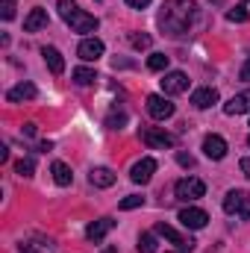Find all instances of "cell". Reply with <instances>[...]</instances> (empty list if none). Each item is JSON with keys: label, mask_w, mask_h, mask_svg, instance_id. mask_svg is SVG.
<instances>
[{"label": "cell", "mask_w": 250, "mask_h": 253, "mask_svg": "<svg viewBox=\"0 0 250 253\" xmlns=\"http://www.w3.org/2000/svg\"><path fill=\"white\" fill-rule=\"evenodd\" d=\"M239 77H242L245 83H250V56H248V62L242 65V71H239Z\"/></svg>", "instance_id": "30"}, {"label": "cell", "mask_w": 250, "mask_h": 253, "mask_svg": "<svg viewBox=\"0 0 250 253\" xmlns=\"http://www.w3.org/2000/svg\"><path fill=\"white\" fill-rule=\"evenodd\" d=\"M100 253H118V248H106V251H100Z\"/></svg>", "instance_id": "35"}, {"label": "cell", "mask_w": 250, "mask_h": 253, "mask_svg": "<svg viewBox=\"0 0 250 253\" xmlns=\"http://www.w3.org/2000/svg\"><path fill=\"white\" fill-rule=\"evenodd\" d=\"M33 171H36V162H33V159H21V162H15V174H21V177H33Z\"/></svg>", "instance_id": "24"}, {"label": "cell", "mask_w": 250, "mask_h": 253, "mask_svg": "<svg viewBox=\"0 0 250 253\" xmlns=\"http://www.w3.org/2000/svg\"><path fill=\"white\" fill-rule=\"evenodd\" d=\"M138 253H156V233H141L138 236Z\"/></svg>", "instance_id": "22"}, {"label": "cell", "mask_w": 250, "mask_h": 253, "mask_svg": "<svg viewBox=\"0 0 250 253\" xmlns=\"http://www.w3.org/2000/svg\"><path fill=\"white\" fill-rule=\"evenodd\" d=\"M188 88V77L183 71H168L165 80H162V91L165 94H183Z\"/></svg>", "instance_id": "11"}, {"label": "cell", "mask_w": 250, "mask_h": 253, "mask_svg": "<svg viewBox=\"0 0 250 253\" xmlns=\"http://www.w3.org/2000/svg\"><path fill=\"white\" fill-rule=\"evenodd\" d=\"M88 183L97 186V189H109V186H115V174H112L109 168H91Z\"/></svg>", "instance_id": "18"}, {"label": "cell", "mask_w": 250, "mask_h": 253, "mask_svg": "<svg viewBox=\"0 0 250 253\" xmlns=\"http://www.w3.org/2000/svg\"><path fill=\"white\" fill-rule=\"evenodd\" d=\"M147 68L150 71H168V56L165 53H150L147 56Z\"/></svg>", "instance_id": "23"}, {"label": "cell", "mask_w": 250, "mask_h": 253, "mask_svg": "<svg viewBox=\"0 0 250 253\" xmlns=\"http://www.w3.org/2000/svg\"><path fill=\"white\" fill-rule=\"evenodd\" d=\"M0 15H3V21H12L15 18V3L12 0H3L0 3Z\"/></svg>", "instance_id": "28"}, {"label": "cell", "mask_w": 250, "mask_h": 253, "mask_svg": "<svg viewBox=\"0 0 250 253\" xmlns=\"http://www.w3.org/2000/svg\"><path fill=\"white\" fill-rule=\"evenodd\" d=\"M39 91H36V85L33 83H18V85H12L9 91H6V100L9 103H24V100H33Z\"/></svg>", "instance_id": "13"}, {"label": "cell", "mask_w": 250, "mask_h": 253, "mask_svg": "<svg viewBox=\"0 0 250 253\" xmlns=\"http://www.w3.org/2000/svg\"><path fill=\"white\" fill-rule=\"evenodd\" d=\"M147 112H150V118L165 121V118H171L177 109H174V103H171L165 94H150V97H147Z\"/></svg>", "instance_id": "4"}, {"label": "cell", "mask_w": 250, "mask_h": 253, "mask_svg": "<svg viewBox=\"0 0 250 253\" xmlns=\"http://www.w3.org/2000/svg\"><path fill=\"white\" fill-rule=\"evenodd\" d=\"M129 42H132V47H150V36H129Z\"/></svg>", "instance_id": "29"}, {"label": "cell", "mask_w": 250, "mask_h": 253, "mask_svg": "<svg viewBox=\"0 0 250 253\" xmlns=\"http://www.w3.org/2000/svg\"><path fill=\"white\" fill-rule=\"evenodd\" d=\"M153 171H156V159L144 156V159H138V162L132 165V171H129V180H132V183H138V186H144V183H150Z\"/></svg>", "instance_id": "8"}, {"label": "cell", "mask_w": 250, "mask_h": 253, "mask_svg": "<svg viewBox=\"0 0 250 253\" xmlns=\"http://www.w3.org/2000/svg\"><path fill=\"white\" fill-rule=\"evenodd\" d=\"M197 15V6L194 0H165L162 3V12H159V27L171 36H183L191 21Z\"/></svg>", "instance_id": "1"}, {"label": "cell", "mask_w": 250, "mask_h": 253, "mask_svg": "<svg viewBox=\"0 0 250 253\" xmlns=\"http://www.w3.org/2000/svg\"><path fill=\"white\" fill-rule=\"evenodd\" d=\"M224 112L227 115H245V112H250V88L242 91V94H236V97H230V103H224Z\"/></svg>", "instance_id": "15"}, {"label": "cell", "mask_w": 250, "mask_h": 253, "mask_svg": "<svg viewBox=\"0 0 250 253\" xmlns=\"http://www.w3.org/2000/svg\"><path fill=\"white\" fill-rule=\"evenodd\" d=\"M50 174H53L56 186H71V180H74V174H71V168L65 162H53L50 165Z\"/></svg>", "instance_id": "20"}, {"label": "cell", "mask_w": 250, "mask_h": 253, "mask_svg": "<svg viewBox=\"0 0 250 253\" xmlns=\"http://www.w3.org/2000/svg\"><path fill=\"white\" fill-rule=\"evenodd\" d=\"M141 141H144L147 147H156V150L174 147V135L165 132V129H156V126H144V129H141Z\"/></svg>", "instance_id": "5"}, {"label": "cell", "mask_w": 250, "mask_h": 253, "mask_svg": "<svg viewBox=\"0 0 250 253\" xmlns=\"http://www.w3.org/2000/svg\"><path fill=\"white\" fill-rule=\"evenodd\" d=\"M94 80H97V74H94L91 68H77V71H74V83H77V85H91Z\"/></svg>", "instance_id": "21"}, {"label": "cell", "mask_w": 250, "mask_h": 253, "mask_svg": "<svg viewBox=\"0 0 250 253\" xmlns=\"http://www.w3.org/2000/svg\"><path fill=\"white\" fill-rule=\"evenodd\" d=\"M250 15H248V9L245 6H236V9H230L227 12V21H233V24H245Z\"/></svg>", "instance_id": "25"}, {"label": "cell", "mask_w": 250, "mask_h": 253, "mask_svg": "<svg viewBox=\"0 0 250 253\" xmlns=\"http://www.w3.org/2000/svg\"><path fill=\"white\" fill-rule=\"evenodd\" d=\"M150 0H126V6H132V9H144Z\"/></svg>", "instance_id": "33"}, {"label": "cell", "mask_w": 250, "mask_h": 253, "mask_svg": "<svg viewBox=\"0 0 250 253\" xmlns=\"http://www.w3.org/2000/svg\"><path fill=\"white\" fill-rule=\"evenodd\" d=\"M56 6H59V15H62V18H71V15L77 12V3H74V0H59Z\"/></svg>", "instance_id": "27"}, {"label": "cell", "mask_w": 250, "mask_h": 253, "mask_svg": "<svg viewBox=\"0 0 250 253\" xmlns=\"http://www.w3.org/2000/svg\"><path fill=\"white\" fill-rule=\"evenodd\" d=\"M42 56H44V62H47V68H50V74H62L65 71V59H62V53L56 50V47H42Z\"/></svg>", "instance_id": "19"}, {"label": "cell", "mask_w": 250, "mask_h": 253, "mask_svg": "<svg viewBox=\"0 0 250 253\" xmlns=\"http://www.w3.org/2000/svg\"><path fill=\"white\" fill-rule=\"evenodd\" d=\"M77 56H80L83 62H97V59L103 56V42H100V39H83L80 47H77Z\"/></svg>", "instance_id": "9"}, {"label": "cell", "mask_w": 250, "mask_h": 253, "mask_svg": "<svg viewBox=\"0 0 250 253\" xmlns=\"http://www.w3.org/2000/svg\"><path fill=\"white\" fill-rule=\"evenodd\" d=\"M141 203H144V197H138V194H126V197L121 200V203H118V206H121L124 212H129V209H138Z\"/></svg>", "instance_id": "26"}, {"label": "cell", "mask_w": 250, "mask_h": 253, "mask_svg": "<svg viewBox=\"0 0 250 253\" xmlns=\"http://www.w3.org/2000/svg\"><path fill=\"white\" fill-rule=\"evenodd\" d=\"M174 194H177L180 200H197V197L206 194V186H203V180H197V177H183V180H177Z\"/></svg>", "instance_id": "3"}, {"label": "cell", "mask_w": 250, "mask_h": 253, "mask_svg": "<svg viewBox=\"0 0 250 253\" xmlns=\"http://www.w3.org/2000/svg\"><path fill=\"white\" fill-rule=\"evenodd\" d=\"M24 132L27 135H36V124H24Z\"/></svg>", "instance_id": "34"}, {"label": "cell", "mask_w": 250, "mask_h": 253, "mask_svg": "<svg viewBox=\"0 0 250 253\" xmlns=\"http://www.w3.org/2000/svg\"><path fill=\"white\" fill-rule=\"evenodd\" d=\"M180 224L186 227V230H203L206 227V221H209V215L203 212V209H197V206H186V209H180Z\"/></svg>", "instance_id": "7"}, {"label": "cell", "mask_w": 250, "mask_h": 253, "mask_svg": "<svg viewBox=\"0 0 250 253\" xmlns=\"http://www.w3.org/2000/svg\"><path fill=\"white\" fill-rule=\"evenodd\" d=\"M177 162H180V165H188V168L194 165V159H191V156H186V153H177Z\"/></svg>", "instance_id": "32"}, {"label": "cell", "mask_w": 250, "mask_h": 253, "mask_svg": "<svg viewBox=\"0 0 250 253\" xmlns=\"http://www.w3.org/2000/svg\"><path fill=\"white\" fill-rule=\"evenodd\" d=\"M218 103V91L215 88H197L194 94H191V106H197V109H209V106H215Z\"/></svg>", "instance_id": "16"}, {"label": "cell", "mask_w": 250, "mask_h": 253, "mask_svg": "<svg viewBox=\"0 0 250 253\" xmlns=\"http://www.w3.org/2000/svg\"><path fill=\"white\" fill-rule=\"evenodd\" d=\"M47 27V12L44 9H33L27 18H24V33H39Z\"/></svg>", "instance_id": "17"}, {"label": "cell", "mask_w": 250, "mask_h": 253, "mask_svg": "<svg viewBox=\"0 0 250 253\" xmlns=\"http://www.w3.org/2000/svg\"><path fill=\"white\" fill-rule=\"evenodd\" d=\"M203 153L218 162V159L227 156V141H224L221 135H206V138H203Z\"/></svg>", "instance_id": "14"}, {"label": "cell", "mask_w": 250, "mask_h": 253, "mask_svg": "<svg viewBox=\"0 0 250 253\" xmlns=\"http://www.w3.org/2000/svg\"><path fill=\"white\" fill-rule=\"evenodd\" d=\"M224 212L227 215H239V218H250V194L248 191H227L224 197Z\"/></svg>", "instance_id": "2"}, {"label": "cell", "mask_w": 250, "mask_h": 253, "mask_svg": "<svg viewBox=\"0 0 250 253\" xmlns=\"http://www.w3.org/2000/svg\"><path fill=\"white\" fill-rule=\"evenodd\" d=\"M68 21V27L74 30V33H94L97 27H100V21L94 18V15H88V12H83V9H77L71 18H65Z\"/></svg>", "instance_id": "6"}, {"label": "cell", "mask_w": 250, "mask_h": 253, "mask_svg": "<svg viewBox=\"0 0 250 253\" xmlns=\"http://www.w3.org/2000/svg\"><path fill=\"white\" fill-rule=\"evenodd\" d=\"M248 147H250V138H248Z\"/></svg>", "instance_id": "36"}, {"label": "cell", "mask_w": 250, "mask_h": 253, "mask_svg": "<svg viewBox=\"0 0 250 253\" xmlns=\"http://www.w3.org/2000/svg\"><path fill=\"white\" fill-rule=\"evenodd\" d=\"M156 236H162L165 242H171V245H177L183 253H188L191 248H194V242L191 239H186V236H180L174 227H168V224H156Z\"/></svg>", "instance_id": "10"}, {"label": "cell", "mask_w": 250, "mask_h": 253, "mask_svg": "<svg viewBox=\"0 0 250 253\" xmlns=\"http://www.w3.org/2000/svg\"><path fill=\"white\" fill-rule=\"evenodd\" d=\"M112 230H115V218H97L94 224H88L85 239H88V242H103Z\"/></svg>", "instance_id": "12"}, {"label": "cell", "mask_w": 250, "mask_h": 253, "mask_svg": "<svg viewBox=\"0 0 250 253\" xmlns=\"http://www.w3.org/2000/svg\"><path fill=\"white\" fill-rule=\"evenodd\" d=\"M239 168H242V174H245V177L250 180V156H248V159H242V162H239Z\"/></svg>", "instance_id": "31"}]
</instances>
